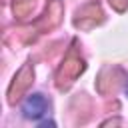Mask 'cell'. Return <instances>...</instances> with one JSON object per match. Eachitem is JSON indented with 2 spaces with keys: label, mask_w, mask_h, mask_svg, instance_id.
<instances>
[{
  "label": "cell",
  "mask_w": 128,
  "mask_h": 128,
  "mask_svg": "<svg viewBox=\"0 0 128 128\" xmlns=\"http://www.w3.org/2000/svg\"><path fill=\"white\" fill-rule=\"evenodd\" d=\"M22 112H24L26 118L40 122L42 116L48 114V102H46V98L42 94H30L22 104Z\"/></svg>",
  "instance_id": "1"
},
{
  "label": "cell",
  "mask_w": 128,
  "mask_h": 128,
  "mask_svg": "<svg viewBox=\"0 0 128 128\" xmlns=\"http://www.w3.org/2000/svg\"><path fill=\"white\" fill-rule=\"evenodd\" d=\"M124 94H126V98H128V82H126V86H124Z\"/></svg>",
  "instance_id": "2"
}]
</instances>
